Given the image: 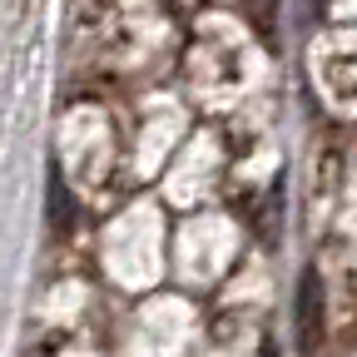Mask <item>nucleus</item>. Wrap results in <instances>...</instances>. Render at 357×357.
Wrapping results in <instances>:
<instances>
[{"label": "nucleus", "instance_id": "obj_3", "mask_svg": "<svg viewBox=\"0 0 357 357\" xmlns=\"http://www.w3.org/2000/svg\"><path fill=\"white\" fill-rule=\"evenodd\" d=\"M248 6H253V20H258V30H263L268 40H273V0H248Z\"/></svg>", "mask_w": 357, "mask_h": 357}, {"label": "nucleus", "instance_id": "obj_1", "mask_svg": "<svg viewBox=\"0 0 357 357\" xmlns=\"http://www.w3.org/2000/svg\"><path fill=\"white\" fill-rule=\"evenodd\" d=\"M323 342V283H318V268H303V283H298V347L312 352Z\"/></svg>", "mask_w": 357, "mask_h": 357}, {"label": "nucleus", "instance_id": "obj_4", "mask_svg": "<svg viewBox=\"0 0 357 357\" xmlns=\"http://www.w3.org/2000/svg\"><path fill=\"white\" fill-rule=\"evenodd\" d=\"M258 357H278V347H273V342H268V347H263V352H258Z\"/></svg>", "mask_w": 357, "mask_h": 357}, {"label": "nucleus", "instance_id": "obj_2", "mask_svg": "<svg viewBox=\"0 0 357 357\" xmlns=\"http://www.w3.org/2000/svg\"><path fill=\"white\" fill-rule=\"evenodd\" d=\"M50 218H55V229H70V199H65L60 174H50Z\"/></svg>", "mask_w": 357, "mask_h": 357}]
</instances>
